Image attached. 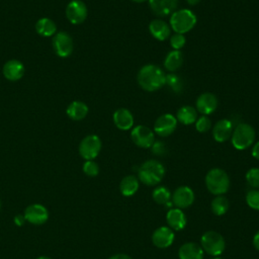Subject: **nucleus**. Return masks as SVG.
<instances>
[{
	"label": "nucleus",
	"instance_id": "obj_1",
	"mask_svg": "<svg viewBox=\"0 0 259 259\" xmlns=\"http://www.w3.org/2000/svg\"><path fill=\"white\" fill-rule=\"evenodd\" d=\"M166 74L157 65L148 64L143 66L137 75L138 84L142 89L148 92H154L165 85Z\"/></svg>",
	"mask_w": 259,
	"mask_h": 259
},
{
	"label": "nucleus",
	"instance_id": "obj_2",
	"mask_svg": "<svg viewBox=\"0 0 259 259\" xmlns=\"http://www.w3.org/2000/svg\"><path fill=\"white\" fill-rule=\"evenodd\" d=\"M165 167L158 160H147L138 169V179L147 186L160 183L165 175Z\"/></svg>",
	"mask_w": 259,
	"mask_h": 259
},
{
	"label": "nucleus",
	"instance_id": "obj_3",
	"mask_svg": "<svg viewBox=\"0 0 259 259\" xmlns=\"http://www.w3.org/2000/svg\"><path fill=\"white\" fill-rule=\"evenodd\" d=\"M205 186L213 195H223L230 188V177L221 168H212L205 175Z\"/></svg>",
	"mask_w": 259,
	"mask_h": 259
},
{
	"label": "nucleus",
	"instance_id": "obj_4",
	"mask_svg": "<svg viewBox=\"0 0 259 259\" xmlns=\"http://www.w3.org/2000/svg\"><path fill=\"white\" fill-rule=\"evenodd\" d=\"M196 15L187 8L175 10L169 20L170 27L175 31V33L184 34L190 31L196 24Z\"/></svg>",
	"mask_w": 259,
	"mask_h": 259
},
{
	"label": "nucleus",
	"instance_id": "obj_5",
	"mask_svg": "<svg viewBox=\"0 0 259 259\" xmlns=\"http://www.w3.org/2000/svg\"><path fill=\"white\" fill-rule=\"evenodd\" d=\"M255 136V130L251 124L240 122L233 130L231 142L235 149L242 151L253 145Z\"/></svg>",
	"mask_w": 259,
	"mask_h": 259
},
{
	"label": "nucleus",
	"instance_id": "obj_6",
	"mask_svg": "<svg viewBox=\"0 0 259 259\" xmlns=\"http://www.w3.org/2000/svg\"><path fill=\"white\" fill-rule=\"evenodd\" d=\"M200 246L206 254L214 257L220 256L226 248L224 237L215 231H207L200 238Z\"/></svg>",
	"mask_w": 259,
	"mask_h": 259
},
{
	"label": "nucleus",
	"instance_id": "obj_7",
	"mask_svg": "<svg viewBox=\"0 0 259 259\" xmlns=\"http://www.w3.org/2000/svg\"><path fill=\"white\" fill-rule=\"evenodd\" d=\"M101 150V141L96 135L85 137L79 145V153L82 158L87 160L95 159Z\"/></svg>",
	"mask_w": 259,
	"mask_h": 259
},
{
	"label": "nucleus",
	"instance_id": "obj_8",
	"mask_svg": "<svg viewBox=\"0 0 259 259\" xmlns=\"http://www.w3.org/2000/svg\"><path fill=\"white\" fill-rule=\"evenodd\" d=\"M131 139L135 145L143 149H149L155 142L154 132L146 125H137L131 132Z\"/></svg>",
	"mask_w": 259,
	"mask_h": 259
},
{
	"label": "nucleus",
	"instance_id": "obj_9",
	"mask_svg": "<svg viewBox=\"0 0 259 259\" xmlns=\"http://www.w3.org/2000/svg\"><path fill=\"white\" fill-rule=\"evenodd\" d=\"M53 48L59 57L67 58L73 52V39L65 31L57 32L53 38Z\"/></svg>",
	"mask_w": 259,
	"mask_h": 259
},
{
	"label": "nucleus",
	"instance_id": "obj_10",
	"mask_svg": "<svg viewBox=\"0 0 259 259\" xmlns=\"http://www.w3.org/2000/svg\"><path fill=\"white\" fill-rule=\"evenodd\" d=\"M177 126V119L171 113L160 115L154 123V133L159 137L165 138L173 134Z\"/></svg>",
	"mask_w": 259,
	"mask_h": 259
},
{
	"label": "nucleus",
	"instance_id": "obj_11",
	"mask_svg": "<svg viewBox=\"0 0 259 259\" xmlns=\"http://www.w3.org/2000/svg\"><path fill=\"white\" fill-rule=\"evenodd\" d=\"M171 200H172V203L177 208H180V209L187 208L194 201V192L190 187L186 185L178 186L172 193Z\"/></svg>",
	"mask_w": 259,
	"mask_h": 259
},
{
	"label": "nucleus",
	"instance_id": "obj_12",
	"mask_svg": "<svg viewBox=\"0 0 259 259\" xmlns=\"http://www.w3.org/2000/svg\"><path fill=\"white\" fill-rule=\"evenodd\" d=\"M66 16L73 24L82 23L87 17V7L81 0H72L66 7Z\"/></svg>",
	"mask_w": 259,
	"mask_h": 259
},
{
	"label": "nucleus",
	"instance_id": "obj_13",
	"mask_svg": "<svg viewBox=\"0 0 259 259\" xmlns=\"http://www.w3.org/2000/svg\"><path fill=\"white\" fill-rule=\"evenodd\" d=\"M174 231L166 226L159 227L152 234V243L159 249H165L172 245L174 242Z\"/></svg>",
	"mask_w": 259,
	"mask_h": 259
},
{
	"label": "nucleus",
	"instance_id": "obj_14",
	"mask_svg": "<svg viewBox=\"0 0 259 259\" xmlns=\"http://www.w3.org/2000/svg\"><path fill=\"white\" fill-rule=\"evenodd\" d=\"M25 221L33 225H42L49 219V212L46 206L39 203L28 205L24 211Z\"/></svg>",
	"mask_w": 259,
	"mask_h": 259
},
{
	"label": "nucleus",
	"instance_id": "obj_15",
	"mask_svg": "<svg viewBox=\"0 0 259 259\" xmlns=\"http://www.w3.org/2000/svg\"><path fill=\"white\" fill-rule=\"evenodd\" d=\"M218 98L214 94L210 93V92H204L201 93L197 99H196V103H195V108L198 112H200L202 115H209L212 112L215 111L217 107H218Z\"/></svg>",
	"mask_w": 259,
	"mask_h": 259
},
{
	"label": "nucleus",
	"instance_id": "obj_16",
	"mask_svg": "<svg viewBox=\"0 0 259 259\" xmlns=\"http://www.w3.org/2000/svg\"><path fill=\"white\" fill-rule=\"evenodd\" d=\"M154 14L160 17L171 15L177 8L178 0H148Z\"/></svg>",
	"mask_w": 259,
	"mask_h": 259
},
{
	"label": "nucleus",
	"instance_id": "obj_17",
	"mask_svg": "<svg viewBox=\"0 0 259 259\" xmlns=\"http://www.w3.org/2000/svg\"><path fill=\"white\" fill-rule=\"evenodd\" d=\"M233 130H234V125L232 120L227 118L220 119L219 121L215 122L212 128V137L214 141H217L218 143L227 142L229 139H231Z\"/></svg>",
	"mask_w": 259,
	"mask_h": 259
},
{
	"label": "nucleus",
	"instance_id": "obj_18",
	"mask_svg": "<svg viewBox=\"0 0 259 259\" xmlns=\"http://www.w3.org/2000/svg\"><path fill=\"white\" fill-rule=\"evenodd\" d=\"M179 259H203L204 252L201 246L195 242H186L178 250Z\"/></svg>",
	"mask_w": 259,
	"mask_h": 259
},
{
	"label": "nucleus",
	"instance_id": "obj_19",
	"mask_svg": "<svg viewBox=\"0 0 259 259\" xmlns=\"http://www.w3.org/2000/svg\"><path fill=\"white\" fill-rule=\"evenodd\" d=\"M149 31L152 36L160 41L166 40L171 36V27L170 25L162 19H154L149 24Z\"/></svg>",
	"mask_w": 259,
	"mask_h": 259
},
{
	"label": "nucleus",
	"instance_id": "obj_20",
	"mask_svg": "<svg viewBox=\"0 0 259 259\" xmlns=\"http://www.w3.org/2000/svg\"><path fill=\"white\" fill-rule=\"evenodd\" d=\"M166 221L168 227L171 228L173 231H181L185 228L187 220L185 213L182 209L174 207L170 208L166 214Z\"/></svg>",
	"mask_w": 259,
	"mask_h": 259
},
{
	"label": "nucleus",
	"instance_id": "obj_21",
	"mask_svg": "<svg viewBox=\"0 0 259 259\" xmlns=\"http://www.w3.org/2000/svg\"><path fill=\"white\" fill-rule=\"evenodd\" d=\"M113 122L121 131H127L134 126V115L126 108H118L113 113Z\"/></svg>",
	"mask_w": 259,
	"mask_h": 259
},
{
	"label": "nucleus",
	"instance_id": "obj_22",
	"mask_svg": "<svg viewBox=\"0 0 259 259\" xmlns=\"http://www.w3.org/2000/svg\"><path fill=\"white\" fill-rule=\"evenodd\" d=\"M3 75L10 81H17L21 79L24 74V66L17 60H10L3 66Z\"/></svg>",
	"mask_w": 259,
	"mask_h": 259
},
{
	"label": "nucleus",
	"instance_id": "obj_23",
	"mask_svg": "<svg viewBox=\"0 0 259 259\" xmlns=\"http://www.w3.org/2000/svg\"><path fill=\"white\" fill-rule=\"evenodd\" d=\"M140 181L135 175L123 177L119 183V190L123 196H133L139 189Z\"/></svg>",
	"mask_w": 259,
	"mask_h": 259
},
{
	"label": "nucleus",
	"instance_id": "obj_24",
	"mask_svg": "<svg viewBox=\"0 0 259 259\" xmlns=\"http://www.w3.org/2000/svg\"><path fill=\"white\" fill-rule=\"evenodd\" d=\"M183 64V55L180 51L173 50L168 53L164 60V68L170 73H175Z\"/></svg>",
	"mask_w": 259,
	"mask_h": 259
},
{
	"label": "nucleus",
	"instance_id": "obj_25",
	"mask_svg": "<svg viewBox=\"0 0 259 259\" xmlns=\"http://www.w3.org/2000/svg\"><path fill=\"white\" fill-rule=\"evenodd\" d=\"M176 119L185 125L194 123L197 119V110L193 106L183 105L177 110Z\"/></svg>",
	"mask_w": 259,
	"mask_h": 259
},
{
	"label": "nucleus",
	"instance_id": "obj_26",
	"mask_svg": "<svg viewBox=\"0 0 259 259\" xmlns=\"http://www.w3.org/2000/svg\"><path fill=\"white\" fill-rule=\"evenodd\" d=\"M88 113V106L82 101H73L67 107V114L73 120H81Z\"/></svg>",
	"mask_w": 259,
	"mask_h": 259
},
{
	"label": "nucleus",
	"instance_id": "obj_27",
	"mask_svg": "<svg viewBox=\"0 0 259 259\" xmlns=\"http://www.w3.org/2000/svg\"><path fill=\"white\" fill-rule=\"evenodd\" d=\"M35 30L41 36H52L57 33V25L52 19L42 17L36 21Z\"/></svg>",
	"mask_w": 259,
	"mask_h": 259
},
{
	"label": "nucleus",
	"instance_id": "obj_28",
	"mask_svg": "<svg viewBox=\"0 0 259 259\" xmlns=\"http://www.w3.org/2000/svg\"><path fill=\"white\" fill-rule=\"evenodd\" d=\"M229 207H230L229 199L224 195H215L210 203L211 211L215 215L225 214L228 211Z\"/></svg>",
	"mask_w": 259,
	"mask_h": 259
},
{
	"label": "nucleus",
	"instance_id": "obj_29",
	"mask_svg": "<svg viewBox=\"0 0 259 259\" xmlns=\"http://www.w3.org/2000/svg\"><path fill=\"white\" fill-rule=\"evenodd\" d=\"M152 197L154 201L158 204H164L166 205L168 202H170L172 193L170 190L165 186H158L156 187L152 192Z\"/></svg>",
	"mask_w": 259,
	"mask_h": 259
},
{
	"label": "nucleus",
	"instance_id": "obj_30",
	"mask_svg": "<svg viewBox=\"0 0 259 259\" xmlns=\"http://www.w3.org/2000/svg\"><path fill=\"white\" fill-rule=\"evenodd\" d=\"M165 84L175 93H180L183 90V80L176 73H169L166 75Z\"/></svg>",
	"mask_w": 259,
	"mask_h": 259
},
{
	"label": "nucleus",
	"instance_id": "obj_31",
	"mask_svg": "<svg viewBox=\"0 0 259 259\" xmlns=\"http://www.w3.org/2000/svg\"><path fill=\"white\" fill-rule=\"evenodd\" d=\"M246 202L252 209L259 210V189H251L246 194Z\"/></svg>",
	"mask_w": 259,
	"mask_h": 259
},
{
	"label": "nucleus",
	"instance_id": "obj_32",
	"mask_svg": "<svg viewBox=\"0 0 259 259\" xmlns=\"http://www.w3.org/2000/svg\"><path fill=\"white\" fill-rule=\"evenodd\" d=\"M247 183L254 189H259V168H251L246 173Z\"/></svg>",
	"mask_w": 259,
	"mask_h": 259
},
{
	"label": "nucleus",
	"instance_id": "obj_33",
	"mask_svg": "<svg viewBox=\"0 0 259 259\" xmlns=\"http://www.w3.org/2000/svg\"><path fill=\"white\" fill-rule=\"evenodd\" d=\"M195 123V130L198 133H206L211 127V121L206 115H202L200 117H197Z\"/></svg>",
	"mask_w": 259,
	"mask_h": 259
},
{
	"label": "nucleus",
	"instance_id": "obj_34",
	"mask_svg": "<svg viewBox=\"0 0 259 259\" xmlns=\"http://www.w3.org/2000/svg\"><path fill=\"white\" fill-rule=\"evenodd\" d=\"M185 42H186V38H185L184 34L174 33L170 36V45L173 50L179 51L180 49H182L184 47Z\"/></svg>",
	"mask_w": 259,
	"mask_h": 259
},
{
	"label": "nucleus",
	"instance_id": "obj_35",
	"mask_svg": "<svg viewBox=\"0 0 259 259\" xmlns=\"http://www.w3.org/2000/svg\"><path fill=\"white\" fill-rule=\"evenodd\" d=\"M83 171L87 176L94 177L99 173V166L93 160H87L83 165Z\"/></svg>",
	"mask_w": 259,
	"mask_h": 259
},
{
	"label": "nucleus",
	"instance_id": "obj_36",
	"mask_svg": "<svg viewBox=\"0 0 259 259\" xmlns=\"http://www.w3.org/2000/svg\"><path fill=\"white\" fill-rule=\"evenodd\" d=\"M151 149H152V153L158 157H162L167 153V147L162 141H155Z\"/></svg>",
	"mask_w": 259,
	"mask_h": 259
},
{
	"label": "nucleus",
	"instance_id": "obj_37",
	"mask_svg": "<svg viewBox=\"0 0 259 259\" xmlns=\"http://www.w3.org/2000/svg\"><path fill=\"white\" fill-rule=\"evenodd\" d=\"M252 156L255 159L259 160V141L257 143H255L253 148H252Z\"/></svg>",
	"mask_w": 259,
	"mask_h": 259
},
{
	"label": "nucleus",
	"instance_id": "obj_38",
	"mask_svg": "<svg viewBox=\"0 0 259 259\" xmlns=\"http://www.w3.org/2000/svg\"><path fill=\"white\" fill-rule=\"evenodd\" d=\"M25 222V218H24V215H21V214H18V215H16L15 218H14V223L17 225V226H22L23 225V223Z\"/></svg>",
	"mask_w": 259,
	"mask_h": 259
},
{
	"label": "nucleus",
	"instance_id": "obj_39",
	"mask_svg": "<svg viewBox=\"0 0 259 259\" xmlns=\"http://www.w3.org/2000/svg\"><path fill=\"white\" fill-rule=\"evenodd\" d=\"M108 259H132V257L126 254H123V253H118V254H115V255L109 257Z\"/></svg>",
	"mask_w": 259,
	"mask_h": 259
},
{
	"label": "nucleus",
	"instance_id": "obj_40",
	"mask_svg": "<svg viewBox=\"0 0 259 259\" xmlns=\"http://www.w3.org/2000/svg\"><path fill=\"white\" fill-rule=\"evenodd\" d=\"M253 246L255 247L256 250L259 251V231L253 237Z\"/></svg>",
	"mask_w": 259,
	"mask_h": 259
},
{
	"label": "nucleus",
	"instance_id": "obj_41",
	"mask_svg": "<svg viewBox=\"0 0 259 259\" xmlns=\"http://www.w3.org/2000/svg\"><path fill=\"white\" fill-rule=\"evenodd\" d=\"M186 2H187L189 5H191V6H194V5L198 4V3L200 2V0H186Z\"/></svg>",
	"mask_w": 259,
	"mask_h": 259
},
{
	"label": "nucleus",
	"instance_id": "obj_42",
	"mask_svg": "<svg viewBox=\"0 0 259 259\" xmlns=\"http://www.w3.org/2000/svg\"><path fill=\"white\" fill-rule=\"evenodd\" d=\"M131 1L136 2V3H142V2H145V1H147V0H131Z\"/></svg>",
	"mask_w": 259,
	"mask_h": 259
},
{
	"label": "nucleus",
	"instance_id": "obj_43",
	"mask_svg": "<svg viewBox=\"0 0 259 259\" xmlns=\"http://www.w3.org/2000/svg\"><path fill=\"white\" fill-rule=\"evenodd\" d=\"M36 259H51L50 257H47V256H40V257H38V258H36Z\"/></svg>",
	"mask_w": 259,
	"mask_h": 259
},
{
	"label": "nucleus",
	"instance_id": "obj_44",
	"mask_svg": "<svg viewBox=\"0 0 259 259\" xmlns=\"http://www.w3.org/2000/svg\"><path fill=\"white\" fill-rule=\"evenodd\" d=\"M210 259H222V258L219 257V256H214V257H212V258H210Z\"/></svg>",
	"mask_w": 259,
	"mask_h": 259
},
{
	"label": "nucleus",
	"instance_id": "obj_45",
	"mask_svg": "<svg viewBox=\"0 0 259 259\" xmlns=\"http://www.w3.org/2000/svg\"><path fill=\"white\" fill-rule=\"evenodd\" d=\"M0 207H1V202H0Z\"/></svg>",
	"mask_w": 259,
	"mask_h": 259
}]
</instances>
